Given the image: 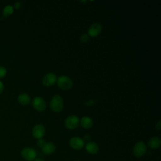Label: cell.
I'll use <instances>...</instances> for the list:
<instances>
[{
	"label": "cell",
	"instance_id": "1",
	"mask_svg": "<svg viewBox=\"0 0 161 161\" xmlns=\"http://www.w3.org/2000/svg\"><path fill=\"white\" fill-rule=\"evenodd\" d=\"M50 108L51 110L55 113L60 112L64 108V101L62 97L58 94L53 96L50 103Z\"/></svg>",
	"mask_w": 161,
	"mask_h": 161
},
{
	"label": "cell",
	"instance_id": "2",
	"mask_svg": "<svg viewBox=\"0 0 161 161\" xmlns=\"http://www.w3.org/2000/svg\"><path fill=\"white\" fill-rule=\"evenodd\" d=\"M57 83L59 88L64 91H68L73 86L72 79L67 75H60L57 79Z\"/></svg>",
	"mask_w": 161,
	"mask_h": 161
},
{
	"label": "cell",
	"instance_id": "3",
	"mask_svg": "<svg viewBox=\"0 0 161 161\" xmlns=\"http://www.w3.org/2000/svg\"><path fill=\"white\" fill-rule=\"evenodd\" d=\"M22 157L27 161H33L36 158V152L31 147H25L21 151Z\"/></svg>",
	"mask_w": 161,
	"mask_h": 161
},
{
	"label": "cell",
	"instance_id": "4",
	"mask_svg": "<svg viewBox=\"0 0 161 161\" xmlns=\"http://www.w3.org/2000/svg\"><path fill=\"white\" fill-rule=\"evenodd\" d=\"M79 122L80 120L78 116L76 115H70L65 119L64 125L67 129L74 130L78 126Z\"/></svg>",
	"mask_w": 161,
	"mask_h": 161
},
{
	"label": "cell",
	"instance_id": "5",
	"mask_svg": "<svg viewBox=\"0 0 161 161\" xmlns=\"http://www.w3.org/2000/svg\"><path fill=\"white\" fill-rule=\"evenodd\" d=\"M32 106L35 110L39 112H42L47 108V103L45 101L39 96L34 97L32 101Z\"/></svg>",
	"mask_w": 161,
	"mask_h": 161
},
{
	"label": "cell",
	"instance_id": "6",
	"mask_svg": "<svg viewBox=\"0 0 161 161\" xmlns=\"http://www.w3.org/2000/svg\"><path fill=\"white\" fill-rule=\"evenodd\" d=\"M147 150L146 144L143 141H139L136 142L133 147V154L136 157L143 156Z\"/></svg>",
	"mask_w": 161,
	"mask_h": 161
},
{
	"label": "cell",
	"instance_id": "7",
	"mask_svg": "<svg viewBox=\"0 0 161 161\" xmlns=\"http://www.w3.org/2000/svg\"><path fill=\"white\" fill-rule=\"evenodd\" d=\"M84 140L78 136L72 137L69 140L70 147L74 150H79L82 149L84 147Z\"/></svg>",
	"mask_w": 161,
	"mask_h": 161
},
{
	"label": "cell",
	"instance_id": "8",
	"mask_svg": "<svg viewBox=\"0 0 161 161\" xmlns=\"http://www.w3.org/2000/svg\"><path fill=\"white\" fill-rule=\"evenodd\" d=\"M102 31V26L98 23H92L88 29V35L94 38L99 36Z\"/></svg>",
	"mask_w": 161,
	"mask_h": 161
},
{
	"label": "cell",
	"instance_id": "9",
	"mask_svg": "<svg viewBox=\"0 0 161 161\" xmlns=\"http://www.w3.org/2000/svg\"><path fill=\"white\" fill-rule=\"evenodd\" d=\"M56 75L52 72L48 73L45 74L42 79V83L45 86H53L57 82Z\"/></svg>",
	"mask_w": 161,
	"mask_h": 161
},
{
	"label": "cell",
	"instance_id": "10",
	"mask_svg": "<svg viewBox=\"0 0 161 161\" xmlns=\"http://www.w3.org/2000/svg\"><path fill=\"white\" fill-rule=\"evenodd\" d=\"M45 134V128L42 124L36 125L32 130V135L35 138H42Z\"/></svg>",
	"mask_w": 161,
	"mask_h": 161
},
{
	"label": "cell",
	"instance_id": "11",
	"mask_svg": "<svg viewBox=\"0 0 161 161\" xmlns=\"http://www.w3.org/2000/svg\"><path fill=\"white\" fill-rule=\"evenodd\" d=\"M56 149L55 144L52 142H46L45 145L42 148V152L46 155H50L53 153Z\"/></svg>",
	"mask_w": 161,
	"mask_h": 161
},
{
	"label": "cell",
	"instance_id": "12",
	"mask_svg": "<svg viewBox=\"0 0 161 161\" xmlns=\"http://www.w3.org/2000/svg\"><path fill=\"white\" fill-rule=\"evenodd\" d=\"M86 151L91 154H96L99 151V147L97 143L94 142H89L86 145Z\"/></svg>",
	"mask_w": 161,
	"mask_h": 161
},
{
	"label": "cell",
	"instance_id": "13",
	"mask_svg": "<svg viewBox=\"0 0 161 161\" xmlns=\"http://www.w3.org/2000/svg\"><path fill=\"white\" fill-rule=\"evenodd\" d=\"M79 123H80L81 126L85 129H89L91 128L93 125L92 119L87 116H84L82 117Z\"/></svg>",
	"mask_w": 161,
	"mask_h": 161
},
{
	"label": "cell",
	"instance_id": "14",
	"mask_svg": "<svg viewBox=\"0 0 161 161\" xmlns=\"http://www.w3.org/2000/svg\"><path fill=\"white\" fill-rule=\"evenodd\" d=\"M160 145H161V140L157 136L152 137L148 142V147L152 149H157L160 147Z\"/></svg>",
	"mask_w": 161,
	"mask_h": 161
},
{
	"label": "cell",
	"instance_id": "15",
	"mask_svg": "<svg viewBox=\"0 0 161 161\" xmlns=\"http://www.w3.org/2000/svg\"><path fill=\"white\" fill-rule=\"evenodd\" d=\"M18 102L22 105H27L31 101L30 96L26 93H21L18 97Z\"/></svg>",
	"mask_w": 161,
	"mask_h": 161
},
{
	"label": "cell",
	"instance_id": "16",
	"mask_svg": "<svg viewBox=\"0 0 161 161\" xmlns=\"http://www.w3.org/2000/svg\"><path fill=\"white\" fill-rule=\"evenodd\" d=\"M13 13V7L11 5L6 6L3 11V14L4 16H8Z\"/></svg>",
	"mask_w": 161,
	"mask_h": 161
},
{
	"label": "cell",
	"instance_id": "17",
	"mask_svg": "<svg viewBox=\"0 0 161 161\" xmlns=\"http://www.w3.org/2000/svg\"><path fill=\"white\" fill-rule=\"evenodd\" d=\"M89 36L86 33H83L80 36V41L82 43H86L89 41Z\"/></svg>",
	"mask_w": 161,
	"mask_h": 161
},
{
	"label": "cell",
	"instance_id": "18",
	"mask_svg": "<svg viewBox=\"0 0 161 161\" xmlns=\"http://www.w3.org/2000/svg\"><path fill=\"white\" fill-rule=\"evenodd\" d=\"M7 73V70L6 68L3 66L0 65V79L4 77Z\"/></svg>",
	"mask_w": 161,
	"mask_h": 161
},
{
	"label": "cell",
	"instance_id": "19",
	"mask_svg": "<svg viewBox=\"0 0 161 161\" xmlns=\"http://www.w3.org/2000/svg\"><path fill=\"white\" fill-rule=\"evenodd\" d=\"M46 143V141L43 139V138H40V139H38V141H37V145L40 147V148H43V147L45 145Z\"/></svg>",
	"mask_w": 161,
	"mask_h": 161
},
{
	"label": "cell",
	"instance_id": "20",
	"mask_svg": "<svg viewBox=\"0 0 161 161\" xmlns=\"http://www.w3.org/2000/svg\"><path fill=\"white\" fill-rule=\"evenodd\" d=\"M21 3L20 2H19V1L16 2V3H14V7L16 9H19V8L21 7Z\"/></svg>",
	"mask_w": 161,
	"mask_h": 161
},
{
	"label": "cell",
	"instance_id": "21",
	"mask_svg": "<svg viewBox=\"0 0 161 161\" xmlns=\"http://www.w3.org/2000/svg\"><path fill=\"white\" fill-rule=\"evenodd\" d=\"M155 128L156 129H157L158 130H160L161 129V123H160V120H159L155 125Z\"/></svg>",
	"mask_w": 161,
	"mask_h": 161
},
{
	"label": "cell",
	"instance_id": "22",
	"mask_svg": "<svg viewBox=\"0 0 161 161\" xmlns=\"http://www.w3.org/2000/svg\"><path fill=\"white\" fill-rule=\"evenodd\" d=\"M4 89V84L1 80H0V94L3 91Z\"/></svg>",
	"mask_w": 161,
	"mask_h": 161
},
{
	"label": "cell",
	"instance_id": "23",
	"mask_svg": "<svg viewBox=\"0 0 161 161\" xmlns=\"http://www.w3.org/2000/svg\"><path fill=\"white\" fill-rule=\"evenodd\" d=\"M33 161H45V160H43L42 158H36Z\"/></svg>",
	"mask_w": 161,
	"mask_h": 161
},
{
	"label": "cell",
	"instance_id": "24",
	"mask_svg": "<svg viewBox=\"0 0 161 161\" xmlns=\"http://www.w3.org/2000/svg\"><path fill=\"white\" fill-rule=\"evenodd\" d=\"M80 3H86L87 1H80Z\"/></svg>",
	"mask_w": 161,
	"mask_h": 161
},
{
	"label": "cell",
	"instance_id": "25",
	"mask_svg": "<svg viewBox=\"0 0 161 161\" xmlns=\"http://www.w3.org/2000/svg\"><path fill=\"white\" fill-rule=\"evenodd\" d=\"M74 161H79V160H74Z\"/></svg>",
	"mask_w": 161,
	"mask_h": 161
}]
</instances>
